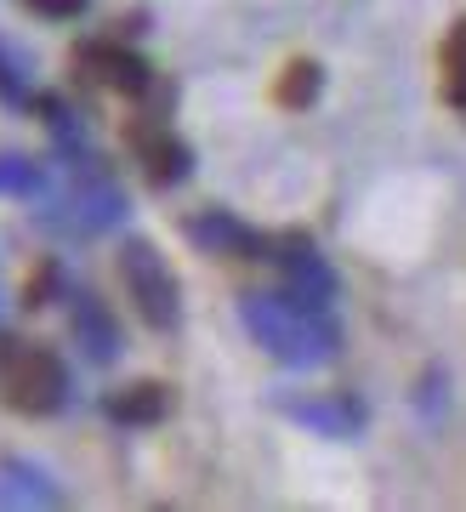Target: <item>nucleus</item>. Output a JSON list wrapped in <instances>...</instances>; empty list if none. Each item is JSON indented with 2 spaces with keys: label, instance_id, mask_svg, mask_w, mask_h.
Returning a JSON list of instances; mask_svg holds the SVG:
<instances>
[{
  "label": "nucleus",
  "instance_id": "5",
  "mask_svg": "<svg viewBox=\"0 0 466 512\" xmlns=\"http://www.w3.org/2000/svg\"><path fill=\"white\" fill-rule=\"evenodd\" d=\"M108 416L114 421H160L165 416V393L160 387H131L120 399H108Z\"/></svg>",
  "mask_w": 466,
  "mask_h": 512
},
{
  "label": "nucleus",
  "instance_id": "1",
  "mask_svg": "<svg viewBox=\"0 0 466 512\" xmlns=\"http://www.w3.org/2000/svg\"><path fill=\"white\" fill-rule=\"evenodd\" d=\"M63 387H69V376L57 365V353L29 348V342L0 348V393H6V404H18L29 416H46V410L63 404Z\"/></svg>",
  "mask_w": 466,
  "mask_h": 512
},
{
  "label": "nucleus",
  "instance_id": "6",
  "mask_svg": "<svg viewBox=\"0 0 466 512\" xmlns=\"http://www.w3.org/2000/svg\"><path fill=\"white\" fill-rule=\"evenodd\" d=\"M29 6H40V12H52V18H74L86 0H29Z\"/></svg>",
  "mask_w": 466,
  "mask_h": 512
},
{
  "label": "nucleus",
  "instance_id": "4",
  "mask_svg": "<svg viewBox=\"0 0 466 512\" xmlns=\"http://www.w3.org/2000/svg\"><path fill=\"white\" fill-rule=\"evenodd\" d=\"M444 97L466 109V23H455L444 40Z\"/></svg>",
  "mask_w": 466,
  "mask_h": 512
},
{
  "label": "nucleus",
  "instance_id": "3",
  "mask_svg": "<svg viewBox=\"0 0 466 512\" xmlns=\"http://www.w3.org/2000/svg\"><path fill=\"white\" fill-rule=\"evenodd\" d=\"M143 160H148V177H154V183H182V177H188V154H182V143H171V137H148Z\"/></svg>",
  "mask_w": 466,
  "mask_h": 512
},
{
  "label": "nucleus",
  "instance_id": "2",
  "mask_svg": "<svg viewBox=\"0 0 466 512\" xmlns=\"http://www.w3.org/2000/svg\"><path fill=\"white\" fill-rule=\"evenodd\" d=\"M126 285L137 296V313H143L154 330H171L177 325V279L160 268V256L148 245H131L126 251Z\"/></svg>",
  "mask_w": 466,
  "mask_h": 512
}]
</instances>
